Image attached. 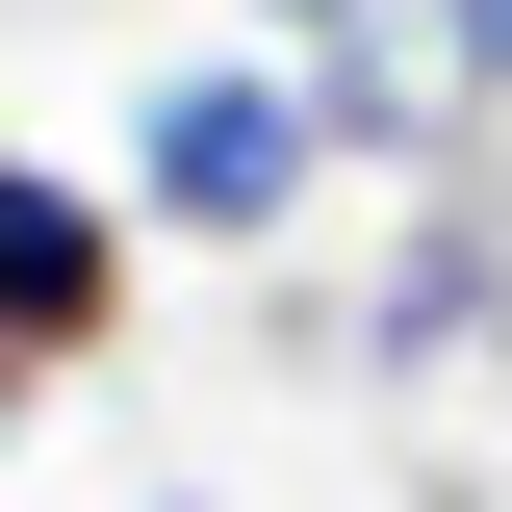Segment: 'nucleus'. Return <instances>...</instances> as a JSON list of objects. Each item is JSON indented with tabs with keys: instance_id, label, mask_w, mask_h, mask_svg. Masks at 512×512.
<instances>
[{
	"instance_id": "nucleus-1",
	"label": "nucleus",
	"mask_w": 512,
	"mask_h": 512,
	"mask_svg": "<svg viewBox=\"0 0 512 512\" xmlns=\"http://www.w3.org/2000/svg\"><path fill=\"white\" fill-rule=\"evenodd\" d=\"M308 180H333V103H308V52L282 77H154V128H128V231H205V256H282L308 231Z\"/></svg>"
},
{
	"instance_id": "nucleus-2",
	"label": "nucleus",
	"mask_w": 512,
	"mask_h": 512,
	"mask_svg": "<svg viewBox=\"0 0 512 512\" xmlns=\"http://www.w3.org/2000/svg\"><path fill=\"white\" fill-rule=\"evenodd\" d=\"M308 103H333V154H384V180H461L487 103H512V0H333Z\"/></svg>"
},
{
	"instance_id": "nucleus-3",
	"label": "nucleus",
	"mask_w": 512,
	"mask_h": 512,
	"mask_svg": "<svg viewBox=\"0 0 512 512\" xmlns=\"http://www.w3.org/2000/svg\"><path fill=\"white\" fill-rule=\"evenodd\" d=\"M333 359H359V384H461V359H512V180H487V154H461L436 231L333 308Z\"/></svg>"
},
{
	"instance_id": "nucleus-4",
	"label": "nucleus",
	"mask_w": 512,
	"mask_h": 512,
	"mask_svg": "<svg viewBox=\"0 0 512 512\" xmlns=\"http://www.w3.org/2000/svg\"><path fill=\"white\" fill-rule=\"evenodd\" d=\"M103 333H128V205H103V180H52V154H0V359L77 384Z\"/></svg>"
},
{
	"instance_id": "nucleus-5",
	"label": "nucleus",
	"mask_w": 512,
	"mask_h": 512,
	"mask_svg": "<svg viewBox=\"0 0 512 512\" xmlns=\"http://www.w3.org/2000/svg\"><path fill=\"white\" fill-rule=\"evenodd\" d=\"M0 436H26V359H0Z\"/></svg>"
},
{
	"instance_id": "nucleus-6",
	"label": "nucleus",
	"mask_w": 512,
	"mask_h": 512,
	"mask_svg": "<svg viewBox=\"0 0 512 512\" xmlns=\"http://www.w3.org/2000/svg\"><path fill=\"white\" fill-rule=\"evenodd\" d=\"M256 26H333V0H256Z\"/></svg>"
}]
</instances>
